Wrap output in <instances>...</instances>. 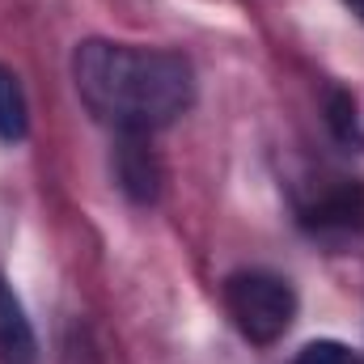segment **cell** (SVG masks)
Instances as JSON below:
<instances>
[{
    "instance_id": "ba28073f",
    "label": "cell",
    "mask_w": 364,
    "mask_h": 364,
    "mask_svg": "<svg viewBox=\"0 0 364 364\" xmlns=\"http://www.w3.org/2000/svg\"><path fill=\"white\" fill-rule=\"evenodd\" d=\"M331 127H335L339 140H356V136H360V132H356V102L339 90L331 93Z\"/></svg>"
},
{
    "instance_id": "7a4b0ae2",
    "label": "cell",
    "mask_w": 364,
    "mask_h": 364,
    "mask_svg": "<svg viewBox=\"0 0 364 364\" xmlns=\"http://www.w3.org/2000/svg\"><path fill=\"white\" fill-rule=\"evenodd\" d=\"M225 309L250 343L267 348L292 326L296 292L288 279L272 272H237L225 279Z\"/></svg>"
},
{
    "instance_id": "3957f363",
    "label": "cell",
    "mask_w": 364,
    "mask_h": 364,
    "mask_svg": "<svg viewBox=\"0 0 364 364\" xmlns=\"http://www.w3.org/2000/svg\"><path fill=\"white\" fill-rule=\"evenodd\" d=\"M114 174H119V186H123L136 203H153V199L161 195V161H157V153L144 144V136H123Z\"/></svg>"
},
{
    "instance_id": "52a82bcc",
    "label": "cell",
    "mask_w": 364,
    "mask_h": 364,
    "mask_svg": "<svg viewBox=\"0 0 364 364\" xmlns=\"http://www.w3.org/2000/svg\"><path fill=\"white\" fill-rule=\"evenodd\" d=\"M292 364H360V360H356V352H352L348 343H339V339H318V343H305Z\"/></svg>"
},
{
    "instance_id": "5b68a950",
    "label": "cell",
    "mask_w": 364,
    "mask_h": 364,
    "mask_svg": "<svg viewBox=\"0 0 364 364\" xmlns=\"http://www.w3.org/2000/svg\"><path fill=\"white\" fill-rule=\"evenodd\" d=\"M38 360V339L34 326L13 296V288L0 279V364H34Z\"/></svg>"
},
{
    "instance_id": "6da1fadb",
    "label": "cell",
    "mask_w": 364,
    "mask_h": 364,
    "mask_svg": "<svg viewBox=\"0 0 364 364\" xmlns=\"http://www.w3.org/2000/svg\"><path fill=\"white\" fill-rule=\"evenodd\" d=\"M77 93L102 123L123 136L170 127L195 102V73L174 51L90 38L73 60Z\"/></svg>"
},
{
    "instance_id": "9c48e42d",
    "label": "cell",
    "mask_w": 364,
    "mask_h": 364,
    "mask_svg": "<svg viewBox=\"0 0 364 364\" xmlns=\"http://www.w3.org/2000/svg\"><path fill=\"white\" fill-rule=\"evenodd\" d=\"M352 4H356V13H360V17H364V0H352Z\"/></svg>"
},
{
    "instance_id": "8992f818",
    "label": "cell",
    "mask_w": 364,
    "mask_h": 364,
    "mask_svg": "<svg viewBox=\"0 0 364 364\" xmlns=\"http://www.w3.org/2000/svg\"><path fill=\"white\" fill-rule=\"evenodd\" d=\"M26 127H30V106H26L21 81L0 64V140H21Z\"/></svg>"
},
{
    "instance_id": "277c9868",
    "label": "cell",
    "mask_w": 364,
    "mask_h": 364,
    "mask_svg": "<svg viewBox=\"0 0 364 364\" xmlns=\"http://www.w3.org/2000/svg\"><path fill=\"white\" fill-rule=\"evenodd\" d=\"M305 225L318 233H360L364 229V186L343 182L326 191L314 208H305Z\"/></svg>"
}]
</instances>
